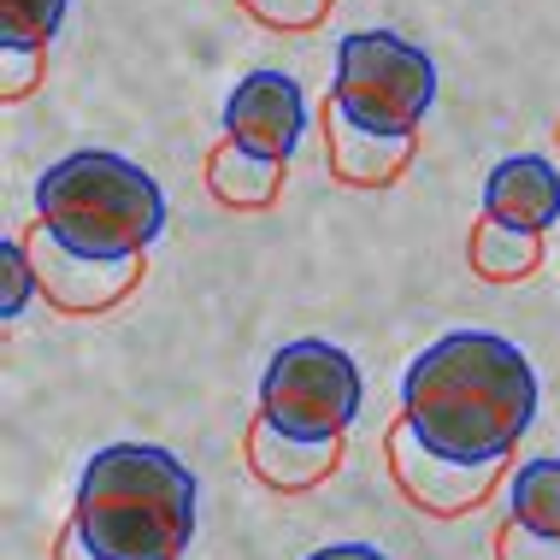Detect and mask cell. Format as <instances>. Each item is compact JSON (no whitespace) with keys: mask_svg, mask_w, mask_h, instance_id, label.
I'll return each instance as SVG.
<instances>
[{"mask_svg":"<svg viewBox=\"0 0 560 560\" xmlns=\"http://www.w3.org/2000/svg\"><path fill=\"white\" fill-rule=\"evenodd\" d=\"M54 560H101V555L83 542L78 525H66V532H59V542H54Z\"/></svg>","mask_w":560,"mask_h":560,"instance_id":"ffe728a7","label":"cell"},{"mask_svg":"<svg viewBox=\"0 0 560 560\" xmlns=\"http://www.w3.org/2000/svg\"><path fill=\"white\" fill-rule=\"evenodd\" d=\"M248 7V19H260L266 30H313L330 19V7L337 0H242Z\"/></svg>","mask_w":560,"mask_h":560,"instance_id":"e0dca14e","label":"cell"},{"mask_svg":"<svg viewBox=\"0 0 560 560\" xmlns=\"http://www.w3.org/2000/svg\"><path fill=\"white\" fill-rule=\"evenodd\" d=\"M325 148H330V177L348 189H384L413 160V136H384L354 125L337 101H325Z\"/></svg>","mask_w":560,"mask_h":560,"instance_id":"9c48e42d","label":"cell"},{"mask_svg":"<svg viewBox=\"0 0 560 560\" xmlns=\"http://www.w3.org/2000/svg\"><path fill=\"white\" fill-rule=\"evenodd\" d=\"M360 401H366V377H360L354 354L337 342L301 337L266 360L260 419H271L290 436H342L354 425Z\"/></svg>","mask_w":560,"mask_h":560,"instance_id":"5b68a950","label":"cell"},{"mask_svg":"<svg viewBox=\"0 0 560 560\" xmlns=\"http://www.w3.org/2000/svg\"><path fill=\"white\" fill-rule=\"evenodd\" d=\"M71 0H0V42L7 48H48L66 24Z\"/></svg>","mask_w":560,"mask_h":560,"instance_id":"9a60e30c","label":"cell"},{"mask_svg":"<svg viewBox=\"0 0 560 560\" xmlns=\"http://www.w3.org/2000/svg\"><path fill=\"white\" fill-rule=\"evenodd\" d=\"M278 184H283V160L248 154L231 136H224L213 148V160H207V189H213V201H224V207H271L278 201Z\"/></svg>","mask_w":560,"mask_h":560,"instance_id":"7c38bea8","label":"cell"},{"mask_svg":"<svg viewBox=\"0 0 560 560\" xmlns=\"http://www.w3.org/2000/svg\"><path fill=\"white\" fill-rule=\"evenodd\" d=\"M301 130H307V95L290 71H248L224 101V136L248 154L290 160Z\"/></svg>","mask_w":560,"mask_h":560,"instance_id":"ba28073f","label":"cell"},{"mask_svg":"<svg viewBox=\"0 0 560 560\" xmlns=\"http://www.w3.org/2000/svg\"><path fill=\"white\" fill-rule=\"evenodd\" d=\"M24 248L36 260V295H48L59 313H107L142 283V254H130V260H89V254L66 248L48 224H30Z\"/></svg>","mask_w":560,"mask_h":560,"instance_id":"52a82bcc","label":"cell"},{"mask_svg":"<svg viewBox=\"0 0 560 560\" xmlns=\"http://www.w3.org/2000/svg\"><path fill=\"white\" fill-rule=\"evenodd\" d=\"M36 224L89 260H130L165 231V195L136 160L83 148L36 177Z\"/></svg>","mask_w":560,"mask_h":560,"instance_id":"3957f363","label":"cell"},{"mask_svg":"<svg viewBox=\"0 0 560 560\" xmlns=\"http://www.w3.org/2000/svg\"><path fill=\"white\" fill-rule=\"evenodd\" d=\"M71 525L101 560H177L195 537V472L172 448L113 443L83 466Z\"/></svg>","mask_w":560,"mask_h":560,"instance_id":"7a4b0ae2","label":"cell"},{"mask_svg":"<svg viewBox=\"0 0 560 560\" xmlns=\"http://www.w3.org/2000/svg\"><path fill=\"white\" fill-rule=\"evenodd\" d=\"M0 59H7L0 95H7V101H24L30 89H36V78H42V48H0Z\"/></svg>","mask_w":560,"mask_h":560,"instance_id":"d6986e66","label":"cell"},{"mask_svg":"<svg viewBox=\"0 0 560 560\" xmlns=\"http://www.w3.org/2000/svg\"><path fill=\"white\" fill-rule=\"evenodd\" d=\"M342 460V436H290L271 419H254L248 425V466L266 490H319V483L337 472Z\"/></svg>","mask_w":560,"mask_h":560,"instance_id":"30bf717a","label":"cell"},{"mask_svg":"<svg viewBox=\"0 0 560 560\" xmlns=\"http://www.w3.org/2000/svg\"><path fill=\"white\" fill-rule=\"evenodd\" d=\"M30 290H36V260H30L24 236L0 242V319H19L30 307Z\"/></svg>","mask_w":560,"mask_h":560,"instance_id":"2e32d148","label":"cell"},{"mask_svg":"<svg viewBox=\"0 0 560 560\" xmlns=\"http://www.w3.org/2000/svg\"><path fill=\"white\" fill-rule=\"evenodd\" d=\"M401 419L448 460H508L537 419V372L495 330H448L407 366Z\"/></svg>","mask_w":560,"mask_h":560,"instance_id":"6da1fadb","label":"cell"},{"mask_svg":"<svg viewBox=\"0 0 560 560\" xmlns=\"http://www.w3.org/2000/svg\"><path fill=\"white\" fill-rule=\"evenodd\" d=\"M330 101L366 130L413 136L436 101V66L425 48H413L396 30H354L337 48Z\"/></svg>","mask_w":560,"mask_h":560,"instance_id":"277c9868","label":"cell"},{"mask_svg":"<svg viewBox=\"0 0 560 560\" xmlns=\"http://www.w3.org/2000/svg\"><path fill=\"white\" fill-rule=\"evenodd\" d=\"M389 466H396L401 495L425 508L431 520H460L502 483V460H448V454L419 443L407 419L389 425Z\"/></svg>","mask_w":560,"mask_h":560,"instance_id":"8992f818","label":"cell"},{"mask_svg":"<svg viewBox=\"0 0 560 560\" xmlns=\"http://www.w3.org/2000/svg\"><path fill=\"white\" fill-rule=\"evenodd\" d=\"M307 560H389V555L366 549V542H330V549H313Z\"/></svg>","mask_w":560,"mask_h":560,"instance_id":"44dd1931","label":"cell"},{"mask_svg":"<svg viewBox=\"0 0 560 560\" xmlns=\"http://www.w3.org/2000/svg\"><path fill=\"white\" fill-rule=\"evenodd\" d=\"M483 219L513 231H549L560 219V177L542 154H513L483 177Z\"/></svg>","mask_w":560,"mask_h":560,"instance_id":"8fae6325","label":"cell"},{"mask_svg":"<svg viewBox=\"0 0 560 560\" xmlns=\"http://www.w3.org/2000/svg\"><path fill=\"white\" fill-rule=\"evenodd\" d=\"M495 560H560V537L532 532V525H520L508 513L502 532H495Z\"/></svg>","mask_w":560,"mask_h":560,"instance_id":"ac0fdd59","label":"cell"},{"mask_svg":"<svg viewBox=\"0 0 560 560\" xmlns=\"http://www.w3.org/2000/svg\"><path fill=\"white\" fill-rule=\"evenodd\" d=\"M466 254H472V271L483 283H520V278H532L537 260H542V236L513 231V224H495V219H478Z\"/></svg>","mask_w":560,"mask_h":560,"instance_id":"4fadbf2b","label":"cell"},{"mask_svg":"<svg viewBox=\"0 0 560 560\" xmlns=\"http://www.w3.org/2000/svg\"><path fill=\"white\" fill-rule=\"evenodd\" d=\"M508 513H513L520 525H532V532L560 537V460H549V454L525 460L520 472H513Z\"/></svg>","mask_w":560,"mask_h":560,"instance_id":"5bb4252c","label":"cell"}]
</instances>
